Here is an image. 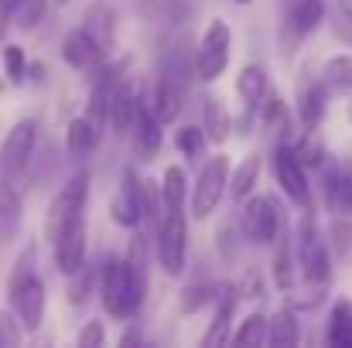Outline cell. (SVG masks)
Segmentation results:
<instances>
[{"mask_svg": "<svg viewBox=\"0 0 352 348\" xmlns=\"http://www.w3.org/2000/svg\"><path fill=\"white\" fill-rule=\"evenodd\" d=\"M100 301L107 308V314L113 318H133L144 304L147 294V266L130 263L126 256H103L100 263Z\"/></svg>", "mask_w": 352, "mask_h": 348, "instance_id": "obj_1", "label": "cell"}, {"mask_svg": "<svg viewBox=\"0 0 352 348\" xmlns=\"http://www.w3.org/2000/svg\"><path fill=\"white\" fill-rule=\"evenodd\" d=\"M7 301H10V311L21 321L24 332L41 328L48 294H45V280L34 273V246H28L21 253V259L14 263V273H10V283H7Z\"/></svg>", "mask_w": 352, "mask_h": 348, "instance_id": "obj_2", "label": "cell"}, {"mask_svg": "<svg viewBox=\"0 0 352 348\" xmlns=\"http://www.w3.org/2000/svg\"><path fill=\"white\" fill-rule=\"evenodd\" d=\"M291 239H294V249H298V266H301L305 283L308 287H325L332 280V253H329L325 235L318 232L315 219H311V209H305L298 232Z\"/></svg>", "mask_w": 352, "mask_h": 348, "instance_id": "obj_3", "label": "cell"}, {"mask_svg": "<svg viewBox=\"0 0 352 348\" xmlns=\"http://www.w3.org/2000/svg\"><path fill=\"white\" fill-rule=\"evenodd\" d=\"M86 202H89V174H86V171H76V174L58 188V195H55L52 205H48V222H45L48 242H52L58 232H65L69 226L86 222Z\"/></svg>", "mask_w": 352, "mask_h": 348, "instance_id": "obj_4", "label": "cell"}, {"mask_svg": "<svg viewBox=\"0 0 352 348\" xmlns=\"http://www.w3.org/2000/svg\"><path fill=\"white\" fill-rule=\"evenodd\" d=\"M230 48H233V34H230V24L223 17H212L209 27L202 31L199 45H195V55H192V69L202 82H216L226 65H230Z\"/></svg>", "mask_w": 352, "mask_h": 348, "instance_id": "obj_5", "label": "cell"}, {"mask_svg": "<svg viewBox=\"0 0 352 348\" xmlns=\"http://www.w3.org/2000/svg\"><path fill=\"white\" fill-rule=\"evenodd\" d=\"M280 229H284V212H280L277 195L263 192V195H246V198H243L239 232H243L250 242H256V246H270Z\"/></svg>", "mask_w": 352, "mask_h": 348, "instance_id": "obj_6", "label": "cell"}, {"mask_svg": "<svg viewBox=\"0 0 352 348\" xmlns=\"http://www.w3.org/2000/svg\"><path fill=\"white\" fill-rule=\"evenodd\" d=\"M188 259V216L182 212H164L157 222V263L168 277H182Z\"/></svg>", "mask_w": 352, "mask_h": 348, "instance_id": "obj_7", "label": "cell"}, {"mask_svg": "<svg viewBox=\"0 0 352 348\" xmlns=\"http://www.w3.org/2000/svg\"><path fill=\"white\" fill-rule=\"evenodd\" d=\"M34 143H38V119H17L0 143V178L21 181L31 167Z\"/></svg>", "mask_w": 352, "mask_h": 348, "instance_id": "obj_8", "label": "cell"}, {"mask_svg": "<svg viewBox=\"0 0 352 348\" xmlns=\"http://www.w3.org/2000/svg\"><path fill=\"white\" fill-rule=\"evenodd\" d=\"M226 185H230V157L226 154H212L209 164L199 171V181H195V192H192V219H209L223 195H226Z\"/></svg>", "mask_w": 352, "mask_h": 348, "instance_id": "obj_9", "label": "cell"}, {"mask_svg": "<svg viewBox=\"0 0 352 348\" xmlns=\"http://www.w3.org/2000/svg\"><path fill=\"white\" fill-rule=\"evenodd\" d=\"M274 178L280 185V192L298 205V209H311V185H308V171L301 167V161L294 157L291 143H277L274 147Z\"/></svg>", "mask_w": 352, "mask_h": 348, "instance_id": "obj_10", "label": "cell"}, {"mask_svg": "<svg viewBox=\"0 0 352 348\" xmlns=\"http://www.w3.org/2000/svg\"><path fill=\"white\" fill-rule=\"evenodd\" d=\"M318 174H322V195H325L329 212L352 216V157L325 161Z\"/></svg>", "mask_w": 352, "mask_h": 348, "instance_id": "obj_11", "label": "cell"}, {"mask_svg": "<svg viewBox=\"0 0 352 348\" xmlns=\"http://www.w3.org/2000/svg\"><path fill=\"white\" fill-rule=\"evenodd\" d=\"M82 34L103 51V55H110L113 48H117V10L110 7V3H89L86 7V14H82Z\"/></svg>", "mask_w": 352, "mask_h": 348, "instance_id": "obj_12", "label": "cell"}, {"mask_svg": "<svg viewBox=\"0 0 352 348\" xmlns=\"http://www.w3.org/2000/svg\"><path fill=\"white\" fill-rule=\"evenodd\" d=\"M110 212H113V222L126 226V229H137L144 222V212H140V178L133 167H123L120 174V188L110 202Z\"/></svg>", "mask_w": 352, "mask_h": 348, "instance_id": "obj_13", "label": "cell"}, {"mask_svg": "<svg viewBox=\"0 0 352 348\" xmlns=\"http://www.w3.org/2000/svg\"><path fill=\"white\" fill-rule=\"evenodd\" d=\"M52 256L62 277H72L86 263V222H76L52 239Z\"/></svg>", "mask_w": 352, "mask_h": 348, "instance_id": "obj_14", "label": "cell"}, {"mask_svg": "<svg viewBox=\"0 0 352 348\" xmlns=\"http://www.w3.org/2000/svg\"><path fill=\"white\" fill-rule=\"evenodd\" d=\"M236 301H239V294H236V287L230 283H219V290H216V318H212V325L206 328V335H202V345L206 348H219L230 342V321H233L236 314Z\"/></svg>", "mask_w": 352, "mask_h": 348, "instance_id": "obj_15", "label": "cell"}, {"mask_svg": "<svg viewBox=\"0 0 352 348\" xmlns=\"http://www.w3.org/2000/svg\"><path fill=\"white\" fill-rule=\"evenodd\" d=\"M140 100H144V93L133 89L130 79L120 76L113 93H110V116H107V123H113L117 133H130L133 119H137V110H140Z\"/></svg>", "mask_w": 352, "mask_h": 348, "instance_id": "obj_16", "label": "cell"}, {"mask_svg": "<svg viewBox=\"0 0 352 348\" xmlns=\"http://www.w3.org/2000/svg\"><path fill=\"white\" fill-rule=\"evenodd\" d=\"M185 93H188V82L157 72V86H154V96L147 103H151V110H154V116L161 123H175L178 113H182V106H185Z\"/></svg>", "mask_w": 352, "mask_h": 348, "instance_id": "obj_17", "label": "cell"}, {"mask_svg": "<svg viewBox=\"0 0 352 348\" xmlns=\"http://www.w3.org/2000/svg\"><path fill=\"white\" fill-rule=\"evenodd\" d=\"M164 123L154 116L151 110V103H147V96L140 100V110H137V119H133V143H137V154L144 157V161H151V157H157V150H161V143H164V130H161Z\"/></svg>", "mask_w": 352, "mask_h": 348, "instance_id": "obj_18", "label": "cell"}, {"mask_svg": "<svg viewBox=\"0 0 352 348\" xmlns=\"http://www.w3.org/2000/svg\"><path fill=\"white\" fill-rule=\"evenodd\" d=\"M62 62L72 65V69H79V72H93L96 65L107 62V55L82 34V27H76V31H69L62 38Z\"/></svg>", "mask_w": 352, "mask_h": 348, "instance_id": "obj_19", "label": "cell"}, {"mask_svg": "<svg viewBox=\"0 0 352 348\" xmlns=\"http://www.w3.org/2000/svg\"><path fill=\"white\" fill-rule=\"evenodd\" d=\"M100 137H103L100 126H93L86 116H76L65 126V150H69V157L72 161H89L96 154V147H100Z\"/></svg>", "mask_w": 352, "mask_h": 348, "instance_id": "obj_20", "label": "cell"}, {"mask_svg": "<svg viewBox=\"0 0 352 348\" xmlns=\"http://www.w3.org/2000/svg\"><path fill=\"white\" fill-rule=\"evenodd\" d=\"M202 130L209 143H226L233 137V116L226 110V103L219 96H206L202 100Z\"/></svg>", "mask_w": 352, "mask_h": 348, "instance_id": "obj_21", "label": "cell"}, {"mask_svg": "<svg viewBox=\"0 0 352 348\" xmlns=\"http://www.w3.org/2000/svg\"><path fill=\"white\" fill-rule=\"evenodd\" d=\"M236 93L243 103L250 106H260L263 96L270 93V76H267V65L263 62H246L236 76Z\"/></svg>", "mask_w": 352, "mask_h": 348, "instance_id": "obj_22", "label": "cell"}, {"mask_svg": "<svg viewBox=\"0 0 352 348\" xmlns=\"http://www.w3.org/2000/svg\"><path fill=\"white\" fill-rule=\"evenodd\" d=\"M291 150H294V157L301 161L305 171H318L329 161V147H325V140L318 137L315 126H305L301 133H294L291 137Z\"/></svg>", "mask_w": 352, "mask_h": 348, "instance_id": "obj_23", "label": "cell"}, {"mask_svg": "<svg viewBox=\"0 0 352 348\" xmlns=\"http://www.w3.org/2000/svg\"><path fill=\"white\" fill-rule=\"evenodd\" d=\"M21 219H24V202H21L17 181L0 178V235L14 239L21 229Z\"/></svg>", "mask_w": 352, "mask_h": 348, "instance_id": "obj_24", "label": "cell"}, {"mask_svg": "<svg viewBox=\"0 0 352 348\" xmlns=\"http://www.w3.org/2000/svg\"><path fill=\"white\" fill-rule=\"evenodd\" d=\"M267 342L277 348H294L301 342V321L294 308H280L274 318H267Z\"/></svg>", "mask_w": 352, "mask_h": 348, "instance_id": "obj_25", "label": "cell"}, {"mask_svg": "<svg viewBox=\"0 0 352 348\" xmlns=\"http://www.w3.org/2000/svg\"><path fill=\"white\" fill-rule=\"evenodd\" d=\"M325 113H329V89H325L322 79H315L298 96V116H301L305 126H318L325 119Z\"/></svg>", "mask_w": 352, "mask_h": 348, "instance_id": "obj_26", "label": "cell"}, {"mask_svg": "<svg viewBox=\"0 0 352 348\" xmlns=\"http://www.w3.org/2000/svg\"><path fill=\"white\" fill-rule=\"evenodd\" d=\"M284 21L305 38L325 21V0H294L291 7H284Z\"/></svg>", "mask_w": 352, "mask_h": 348, "instance_id": "obj_27", "label": "cell"}, {"mask_svg": "<svg viewBox=\"0 0 352 348\" xmlns=\"http://www.w3.org/2000/svg\"><path fill=\"white\" fill-rule=\"evenodd\" d=\"M329 89V96H352V55H332L325 65H322V76H318Z\"/></svg>", "mask_w": 352, "mask_h": 348, "instance_id": "obj_28", "label": "cell"}, {"mask_svg": "<svg viewBox=\"0 0 352 348\" xmlns=\"http://www.w3.org/2000/svg\"><path fill=\"white\" fill-rule=\"evenodd\" d=\"M260 167H263V161H260V154H246L239 164H236V171L230 167V192H233V202H243L246 195H253V188H256V181H260Z\"/></svg>", "mask_w": 352, "mask_h": 348, "instance_id": "obj_29", "label": "cell"}, {"mask_svg": "<svg viewBox=\"0 0 352 348\" xmlns=\"http://www.w3.org/2000/svg\"><path fill=\"white\" fill-rule=\"evenodd\" d=\"M325 342L332 348H352V301H336L332 304Z\"/></svg>", "mask_w": 352, "mask_h": 348, "instance_id": "obj_30", "label": "cell"}, {"mask_svg": "<svg viewBox=\"0 0 352 348\" xmlns=\"http://www.w3.org/2000/svg\"><path fill=\"white\" fill-rule=\"evenodd\" d=\"M185 198H188V178L178 164L164 167V178H161V205L164 212H182L185 209Z\"/></svg>", "mask_w": 352, "mask_h": 348, "instance_id": "obj_31", "label": "cell"}, {"mask_svg": "<svg viewBox=\"0 0 352 348\" xmlns=\"http://www.w3.org/2000/svg\"><path fill=\"white\" fill-rule=\"evenodd\" d=\"M69 280H72V283H69V294H65V297H69L72 308H82V304L96 294V283H100V259H96V263L86 259Z\"/></svg>", "mask_w": 352, "mask_h": 348, "instance_id": "obj_32", "label": "cell"}, {"mask_svg": "<svg viewBox=\"0 0 352 348\" xmlns=\"http://www.w3.org/2000/svg\"><path fill=\"white\" fill-rule=\"evenodd\" d=\"M277 253H274V283L280 287V290H291V283H294V253H291V229L284 226V229L277 232Z\"/></svg>", "mask_w": 352, "mask_h": 348, "instance_id": "obj_33", "label": "cell"}, {"mask_svg": "<svg viewBox=\"0 0 352 348\" xmlns=\"http://www.w3.org/2000/svg\"><path fill=\"white\" fill-rule=\"evenodd\" d=\"M230 342L236 345H263L267 342V314L263 311H253L243 318V325L230 332Z\"/></svg>", "mask_w": 352, "mask_h": 348, "instance_id": "obj_34", "label": "cell"}, {"mask_svg": "<svg viewBox=\"0 0 352 348\" xmlns=\"http://www.w3.org/2000/svg\"><path fill=\"white\" fill-rule=\"evenodd\" d=\"M0 62H3V79L10 86H24L28 82V55L21 45H3L0 48Z\"/></svg>", "mask_w": 352, "mask_h": 348, "instance_id": "obj_35", "label": "cell"}, {"mask_svg": "<svg viewBox=\"0 0 352 348\" xmlns=\"http://www.w3.org/2000/svg\"><path fill=\"white\" fill-rule=\"evenodd\" d=\"M206 130L202 126H182L178 133H175V150L185 157V161H202V154H206Z\"/></svg>", "mask_w": 352, "mask_h": 348, "instance_id": "obj_36", "label": "cell"}, {"mask_svg": "<svg viewBox=\"0 0 352 348\" xmlns=\"http://www.w3.org/2000/svg\"><path fill=\"white\" fill-rule=\"evenodd\" d=\"M216 290H219V283H206V280L185 287L182 290V314H199L202 308H209L216 301Z\"/></svg>", "mask_w": 352, "mask_h": 348, "instance_id": "obj_37", "label": "cell"}, {"mask_svg": "<svg viewBox=\"0 0 352 348\" xmlns=\"http://www.w3.org/2000/svg\"><path fill=\"white\" fill-rule=\"evenodd\" d=\"M45 10H48V0H21L17 10H14V24L24 27V31H31V27H38V21L45 17Z\"/></svg>", "mask_w": 352, "mask_h": 348, "instance_id": "obj_38", "label": "cell"}, {"mask_svg": "<svg viewBox=\"0 0 352 348\" xmlns=\"http://www.w3.org/2000/svg\"><path fill=\"white\" fill-rule=\"evenodd\" d=\"M21 338H24V328L14 318V311H0V348L21 345Z\"/></svg>", "mask_w": 352, "mask_h": 348, "instance_id": "obj_39", "label": "cell"}, {"mask_svg": "<svg viewBox=\"0 0 352 348\" xmlns=\"http://www.w3.org/2000/svg\"><path fill=\"white\" fill-rule=\"evenodd\" d=\"M332 235H336L339 253H342V256H352V216H336Z\"/></svg>", "mask_w": 352, "mask_h": 348, "instance_id": "obj_40", "label": "cell"}, {"mask_svg": "<svg viewBox=\"0 0 352 348\" xmlns=\"http://www.w3.org/2000/svg\"><path fill=\"white\" fill-rule=\"evenodd\" d=\"M79 348H100L107 342V328H103V321H89L82 332H79Z\"/></svg>", "mask_w": 352, "mask_h": 348, "instance_id": "obj_41", "label": "cell"}, {"mask_svg": "<svg viewBox=\"0 0 352 348\" xmlns=\"http://www.w3.org/2000/svg\"><path fill=\"white\" fill-rule=\"evenodd\" d=\"M332 31H336V38H339V41H346V45L352 48V17L342 10V7H339V10H336V17H332Z\"/></svg>", "mask_w": 352, "mask_h": 348, "instance_id": "obj_42", "label": "cell"}, {"mask_svg": "<svg viewBox=\"0 0 352 348\" xmlns=\"http://www.w3.org/2000/svg\"><path fill=\"white\" fill-rule=\"evenodd\" d=\"M236 294H243V297H263V287H260L256 270H250V273H246V280H243V283H236Z\"/></svg>", "mask_w": 352, "mask_h": 348, "instance_id": "obj_43", "label": "cell"}, {"mask_svg": "<svg viewBox=\"0 0 352 348\" xmlns=\"http://www.w3.org/2000/svg\"><path fill=\"white\" fill-rule=\"evenodd\" d=\"M17 3H21V0H0V41H3V34L10 31V24H14Z\"/></svg>", "mask_w": 352, "mask_h": 348, "instance_id": "obj_44", "label": "cell"}, {"mask_svg": "<svg viewBox=\"0 0 352 348\" xmlns=\"http://www.w3.org/2000/svg\"><path fill=\"white\" fill-rule=\"evenodd\" d=\"M28 79H31V82H45V79H48L45 62H28Z\"/></svg>", "mask_w": 352, "mask_h": 348, "instance_id": "obj_45", "label": "cell"}, {"mask_svg": "<svg viewBox=\"0 0 352 348\" xmlns=\"http://www.w3.org/2000/svg\"><path fill=\"white\" fill-rule=\"evenodd\" d=\"M140 342H144L140 328H123V335H120V345L130 348V345H140Z\"/></svg>", "mask_w": 352, "mask_h": 348, "instance_id": "obj_46", "label": "cell"}, {"mask_svg": "<svg viewBox=\"0 0 352 348\" xmlns=\"http://www.w3.org/2000/svg\"><path fill=\"white\" fill-rule=\"evenodd\" d=\"M339 7H342V10H346V14L352 17V0H339Z\"/></svg>", "mask_w": 352, "mask_h": 348, "instance_id": "obj_47", "label": "cell"}, {"mask_svg": "<svg viewBox=\"0 0 352 348\" xmlns=\"http://www.w3.org/2000/svg\"><path fill=\"white\" fill-rule=\"evenodd\" d=\"M346 119H349V126H352V96H349V103H346Z\"/></svg>", "mask_w": 352, "mask_h": 348, "instance_id": "obj_48", "label": "cell"}, {"mask_svg": "<svg viewBox=\"0 0 352 348\" xmlns=\"http://www.w3.org/2000/svg\"><path fill=\"white\" fill-rule=\"evenodd\" d=\"M3 89H7V82H3V79H0V96H3Z\"/></svg>", "mask_w": 352, "mask_h": 348, "instance_id": "obj_49", "label": "cell"}, {"mask_svg": "<svg viewBox=\"0 0 352 348\" xmlns=\"http://www.w3.org/2000/svg\"><path fill=\"white\" fill-rule=\"evenodd\" d=\"M280 3H284V7H291V3H294V0H280Z\"/></svg>", "mask_w": 352, "mask_h": 348, "instance_id": "obj_50", "label": "cell"}, {"mask_svg": "<svg viewBox=\"0 0 352 348\" xmlns=\"http://www.w3.org/2000/svg\"><path fill=\"white\" fill-rule=\"evenodd\" d=\"M233 3H253V0H233Z\"/></svg>", "mask_w": 352, "mask_h": 348, "instance_id": "obj_51", "label": "cell"}, {"mask_svg": "<svg viewBox=\"0 0 352 348\" xmlns=\"http://www.w3.org/2000/svg\"><path fill=\"white\" fill-rule=\"evenodd\" d=\"M55 3H58V7H62V3H69V0H55Z\"/></svg>", "mask_w": 352, "mask_h": 348, "instance_id": "obj_52", "label": "cell"}]
</instances>
